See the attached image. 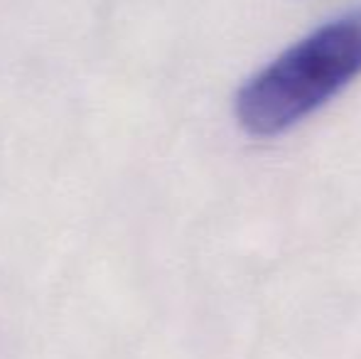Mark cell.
Returning <instances> with one entry per match:
<instances>
[{
    "label": "cell",
    "mask_w": 361,
    "mask_h": 359,
    "mask_svg": "<svg viewBox=\"0 0 361 359\" xmlns=\"http://www.w3.org/2000/svg\"><path fill=\"white\" fill-rule=\"evenodd\" d=\"M361 74V8L319 25L256 72L233 114L248 135L273 138L322 109Z\"/></svg>",
    "instance_id": "1"
}]
</instances>
